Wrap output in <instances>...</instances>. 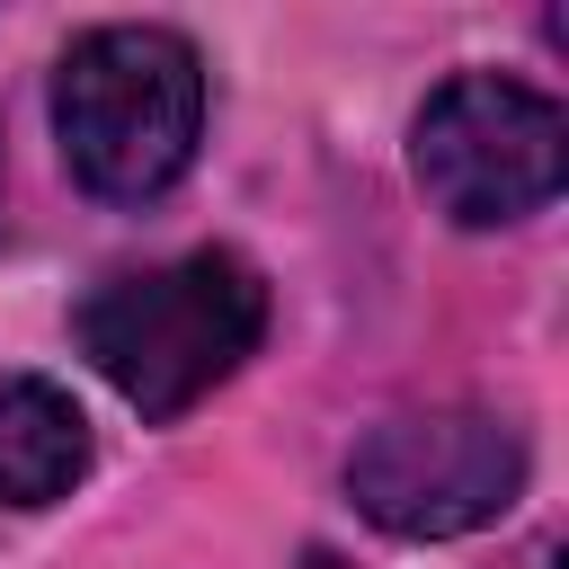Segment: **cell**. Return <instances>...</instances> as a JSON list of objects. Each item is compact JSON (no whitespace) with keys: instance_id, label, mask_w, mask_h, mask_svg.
<instances>
[{"instance_id":"6da1fadb","label":"cell","mask_w":569,"mask_h":569,"mask_svg":"<svg viewBox=\"0 0 569 569\" xmlns=\"http://www.w3.org/2000/svg\"><path fill=\"white\" fill-rule=\"evenodd\" d=\"M258 338H267V276L240 249H187L169 267L116 276L80 302V356L151 427H169L204 391H222L258 356Z\"/></svg>"},{"instance_id":"7a4b0ae2","label":"cell","mask_w":569,"mask_h":569,"mask_svg":"<svg viewBox=\"0 0 569 569\" xmlns=\"http://www.w3.org/2000/svg\"><path fill=\"white\" fill-rule=\"evenodd\" d=\"M53 142L98 204H151L204 142V62L178 27H89L53 62Z\"/></svg>"},{"instance_id":"3957f363","label":"cell","mask_w":569,"mask_h":569,"mask_svg":"<svg viewBox=\"0 0 569 569\" xmlns=\"http://www.w3.org/2000/svg\"><path fill=\"white\" fill-rule=\"evenodd\" d=\"M409 169L427 187V204L462 231H498L525 222L560 196L569 178V116L560 98H542L533 80L507 71H453L418 124H409Z\"/></svg>"},{"instance_id":"277c9868","label":"cell","mask_w":569,"mask_h":569,"mask_svg":"<svg viewBox=\"0 0 569 569\" xmlns=\"http://www.w3.org/2000/svg\"><path fill=\"white\" fill-rule=\"evenodd\" d=\"M347 498L400 542H453L525 498V436L498 409H409L347 453Z\"/></svg>"},{"instance_id":"5b68a950","label":"cell","mask_w":569,"mask_h":569,"mask_svg":"<svg viewBox=\"0 0 569 569\" xmlns=\"http://www.w3.org/2000/svg\"><path fill=\"white\" fill-rule=\"evenodd\" d=\"M80 471H89V418H80V400L62 382H44V373H9L0 382V516L71 498Z\"/></svg>"}]
</instances>
